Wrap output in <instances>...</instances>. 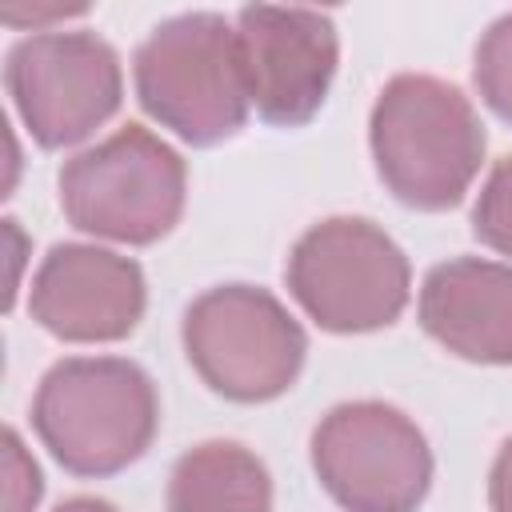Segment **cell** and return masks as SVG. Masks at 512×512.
<instances>
[{
	"instance_id": "obj_2",
	"label": "cell",
	"mask_w": 512,
	"mask_h": 512,
	"mask_svg": "<svg viewBox=\"0 0 512 512\" xmlns=\"http://www.w3.org/2000/svg\"><path fill=\"white\" fill-rule=\"evenodd\" d=\"M156 388L132 360H60L36 392L32 424L76 476H108L144 456L156 436Z\"/></svg>"
},
{
	"instance_id": "obj_7",
	"label": "cell",
	"mask_w": 512,
	"mask_h": 512,
	"mask_svg": "<svg viewBox=\"0 0 512 512\" xmlns=\"http://www.w3.org/2000/svg\"><path fill=\"white\" fill-rule=\"evenodd\" d=\"M312 464L348 512H412L432 484L424 432L376 400L332 408L312 432Z\"/></svg>"
},
{
	"instance_id": "obj_17",
	"label": "cell",
	"mask_w": 512,
	"mask_h": 512,
	"mask_svg": "<svg viewBox=\"0 0 512 512\" xmlns=\"http://www.w3.org/2000/svg\"><path fill=\"white\" fill-rule=\"evenodd\" d=\"M56 512H116V508H112V504H104V500L80 496V500H68V504H60Z\"/></svg>"
},
{
	"instance_id": "obj_12",
	"label": "cell",
	"mask_w": 512,
	"mask_h": 512,
	"mask_svg": "<svg viewBox=\"0 0 512 512\" xmlns=\"http://www.w3.org/2000/svg\"><path fill=\"white\" fill-rule=\"evenodd\" d=\"M168 512H272V480L248 448L208 440L176 460Z\"/></svg>"
},
{
	"instance_id": "obj_3",
	"label": "cell",
	"mask_w": 512,
	"mask_h": 512,
	"mask_svg": "<svg viewBox=\"0 0 512 512\" xmlns=\"http://www.w3.org/2000/svg\"><path fill=\"white\" fill-rule=\"evenodd\" d=\"M136 96L188 144H220L244 128L248 88L236 32L216 12L160 24L136 52Z\"/></svg>"
},
{
	"instance_id": "obj_15",
	"label": "cell",
	"mask_w": 512,
	"mask_h": 512,
	"mask_svg": "<svg viewBox=\"0 0 512 512\" xmlns=\"http://www.w3.org/2000/svg\"><path fill=\"white\" fill-rule=\"evenodd\" d=\"M40 500V468L16 432H4V512H32Z\"/></svg>"
},
{
	"instance_id": "obj_13",
	"label": "cell",
	"mask_w": 512,
	"mask_h": 512,
	"mask_svg": "<svg viewBox=\"0 0 512 512\" xmlns=\"http://www.w3.org/2000/svg\"><path fill=\"white\" fill-rule=\"evenodd\" d=\"M476 84L488 108L512 124V12L484 32L476 48Z\"/></svg>"
},
{
	"instance_id": "obj_4",
	"label": "cell",
	"mask_w": 512,
	"mask_h": 512,
	"mask_svg": "<svg viewBox=\"0 0 512 512\" xmlns=\"http://www.w3.org/2000/svg\"><path fill=\"white\" fill-rule=\"evenodd\" d=\"M60 204L80 232L152 244L180 220L184 160L148 128L128 124L64 164Z\"/></svg>"
},
{
	"instance_id": "obj_16",
	"label": "cell",
	"mask_w": 512,
	"mask_h": 512,
	"mask_svg": "<svg viewBox=\"0 0 512 512\" xmlns=\"http://www.w3.org/2000/svg\"><path fill=\"white\" fill-rule=\"evenodd\" d=\"M488 500H492V512H512V440L500 448V456L492 464Z\"/></svg>"
},
{
	"instance_id": "obj_1",
	"label": "cell",
	"mask_w": 512,
	"mask_h": 512,
	"mask_svg": "<svg viewBox=\"0 0 512 512\" xmlns=\"http://www.w3.org/2000/svg\"><path fill=\"white\" fill-rule=\"evenodd\" d=\"M372 156L396 200L440 212L464 200L484 160V128L468 96L436 76L404 72L372 108Z\"/></svg>"
},
{
	"instance_id": "obj_5",
	"label": "cell",
	"mask_w": 512,
	"mask_h": 512,
	"mask_svg": "<svg viewBox=\"0 0 512 512\" xmlns=\"http://www.w3.org/2000/svg\"><path fill=\"white\" fill-rule=\"evenodd\" d=\"M288 288L320 328L372 332L404 312L408 260L372 220L332 216L296 240Z\"/></svg>"
},
{
	"instance_id": "obj_8",
	"label": "cell",
	"mask_w": 512,
	"mask_h": 512,
	"mask_svg": "<svg viewBox=\"0 0 512 512\" xmlns=\"http://www.w3.org/2000/svg\"><path fill=\"white\" fill-rule=\"evenodd\" d=\"M8 92L44 148H68L120 108V60L92 32H40L12 48Z\"/></svg>"
},
{
	"instance_id": "obj_11",
	"label": "cell",
	"mask_w": 512,
	"mask_h": 512,
	"mask_svg": "<svg viewBox=\"0 0 512 512\" xmlns=\"http://www.w3.org/2000/svg\"><path fill=\"white\" fill-rule=\"evenodd\" d=\"M420 324L464 360L512 364V268L468 256L436 264L420 288Z\"/></svg>"
},
{
	"instance_id": "obj_9",
	"label": "cell",
	"mask_w": 512,
	"mask_h": 512,
	"mask_svg": "<svg viewBox=\"0 0 512 512\" xmlns=\"http://www.w3.org/2000/svg\"><path fill=\"white\" fill-rule=\"evenodd\" d=\"M248 104L268 124H304L336 76V28L312 8H244L236 20Z\"/></svg>"
},
{
	"instance_id": "obj_14",
	"label": "cell",
	"mask_w": 512,
	"mask_h": 512,
	"mask_svg": "<svg viewBox=\"0 0 512 512\" xmlns=\"http://www.w3.org/2000/svg\"><path fill=\"white\" fill-rule=\"evenodd\" d=\"M472 228L488 248L512 256V156H504L492 168V176H488V184L476 200Z\"/></svg>"
},
{
	"instance_id": "obj_6",
	"label": "cell",
	"mask_w": 512,
	"mask_h": 512,
	"mask_svg": "<svg viewBox=\"0 0 512 512\" xmlns=\"http://www.w3.org/2000/svg\"><path fill=\"white\" fill-rule=\"evenodd\" d=\"M184 348L212 392L260 404L292 388L308 340L276 296L248 284H224L188 308Z\"/></svg>"
},
{
	"instance_id": "obj_10",
	"label": "cell",
	"mask_w": 512,
	"mask_h": 512,
	"mask_svg": "<svg viewBox=\"0 0 512 512\" xmlns=\"http://www.w3.org/2000/svg\"><path fill=\"white\" fill-rule=\"evenodd\" d=\"M144 312V272L108 248L60 244L32 280V316L60 340H120Z\"/></svg>"
}]
</instances>
